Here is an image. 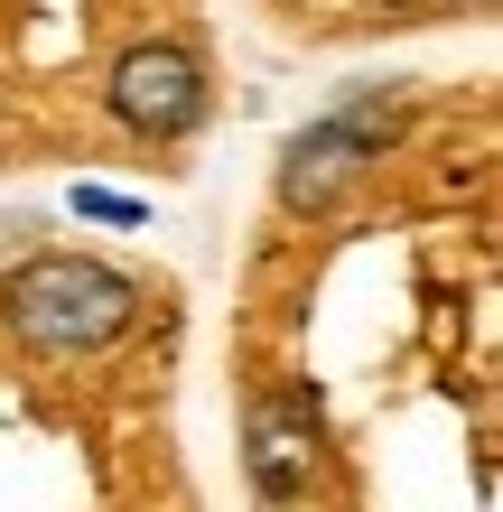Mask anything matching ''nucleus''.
Instances as JSON below:
<instances>
[{
  "instance_id": "1",
  "label": "nucleus",
  "mask_w": 503,
  "mask_h": 512,
  "mask_svg": "<svg viewBox=\"0 0 503 512\" xmlns=\"http://www.w3.org/2000/svg\"><path fill=\"white\" fill-rule=\"evenodd\" d=\"M0 308H10V336L28 354H103L140 326V289L94 252H38L10 270Z\"/></svg>"
},
{
  "instance_id": "5",
  "label": "nucleus",
  "mask_w": 503,
  "mask_h": 512,
  "mask_svg": "<svg viewBox=\"0 0 503 512\" xmlns=\"http://www.w3.org/2000/svg\"><path fill=\"white\" fill-rule=\"evenodd\" d=\"M75 215H103V224H140V196H112V187H75Z\"/></svg>"
},
{
  "instance_id": "3",
  "label": "nucleus",
  "mask_w": 503,
  "mask_h": 512,
  "mask_svg": "<svg viewBox=\"0 0 503 512\" xmlns=\"http://www.w3.org/2000/svg\"><path fill=\"white\" fill-rule=\"evenodd\" d=\"M243 466H252L261 503H299L317 485V401H308V382L299 391H252V410H243Z\"/></svg>"
},
{
  "instance_id": "2",
  "label": "nucleus",
  "mask_w": 503,
  "mask_h": 512,
  "mask_svg": "<svg viewBox=\"0 0 503 512\" xmlns=\"http://www.w3.org/2000/svg\"><path fill=\"white\" fill-rule=\"evenodd\" d=\"M112 122L140 131V140H187L205 122V66L177 38H150V47H122L112 56V84H103Z\"/></svg>"
},
{
  "instance_id": "4",
  "label": "nucleus",
  "mask_w": 503,
  "mask_h": 512,
  "mask_svg": "<svg viewBox=\"0 0 503 512\" xmlns=\"http://www.w3.org/2000/svg\"><path fill=\"white\" fill-rule=\"evenodd\" d=\"M373 159H382V149L354 131L345 112H327V122H308L299 140L280 149V205H289V215H327V205H336Z\"/></svg>"
},
{
  "instance_id": "6",
  "label": "nucleus",
  "mask_w": 503,
  "mask_h": 512,
  "mask_svg": "<svg viewBox=\"0 0 503 512\" xmlns=\"http://www.w3.org/2000/svg\"><path fill=\"white\" fill-rule=\"evenodd\" d=\"M466 10H494V0H466Z\"/></svg>"
}]
</instances>
